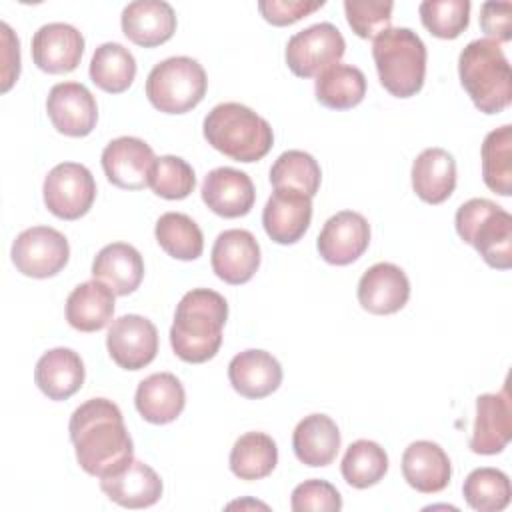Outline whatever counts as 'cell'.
<instances>
[{
	"instance_id": "cell-32",
	"label": "cell",
	"mask_w": 512,
	"mask_h": 512,
	"mask_svg": "<svg viewBox=\"0 0 512 512\" xmlns=\"http://www.w3.org/2000/svg\"><path fill=\"white\" fill-rule=\"evenodd\" d=\"M278 464V448L264 432L242 434L230 450V470L240 480H262Z\"/></svg>"
},
{
	"instance_id": "cell-26",
	"label": "cell",
	"mask_w": 512,
	"mask_h": 512,
	"mask_svg": "<svg viewBox=\"0 0 512 512\" xmlns=\"http://www.w3.org/2000/svg\"><path fill=\"white\" fill-rule=\"evenodd\" d=\"M34 382L50 400H68L84 384V362L72 348H52L38 358Z\"/></svg>"
},
{
	"instance_id": "cell-11",
	"label": "cell",
	"mask_w": 512,
	"mask_h": 512,
	"mask_svg": "<svg viewBox=\"0 0 512 512\" xmlns=\"http://www.w3.org/2000/svg\"><path fill=\"white\" fill-rule=\"evenodd\" d=\"M106 348L120 368L140 370L156 358L158 330L140 314H124L108 328Z\"/></svg>"
},
{
	"instance_id": "cell-14",
	"label": "cell",
	"mask_w": 512,
	"mask_h": 512,
	"mask_svg": "<svg viewBox=\"0 0 512 512\" xmlns=\"http://www.w3.org/2000/svg\"><path fill=\"white\" fill-rule=\"evenodd\" d=\"M370 244V224L354 210H342L330 216L316 240V248L328 264L346 266L358 260Z\"/></svg>"
},
{
	"instance_id": "cell-17",
	"label": "cell",
	"mask_w": 512,
	"mask_h": 512,
	"mask_svg": "<svg viewBox=\"0 0 512 512\" xmlns=\"http://www.w3.org/2000/svg\"><path fill=\"white\" fill-rule=\"evenodd\" d=\"M210 262L214 274L226 284H244L260 266V244L248 230H224L214 240Z\"/></svg>"
},
{
	"instance_id": "cell-30",
	"label": "cell",
	"mask_w": 512,
	"mask_h": 512,
	"mask_svg": "<svg viewBox=\"0 0 512 512\" xmlns=\"http://www.w3.org/2000/svg\"><path fill=\"white\" fill-rule=\"evenodd\" d=\"M114 292L100 280L78 284L66 298V320L74 330H102L114 316Z\"/></svg>"
},
{
	"instance_id": "cell-18",
	"label": "cell",
	"mask_w": 512,
	"mask_h": 512,
	"mask_svg": "<svg viewBox=\"0 0 512 512\" xmlns=\"http://www.w3.org/2000/svg\"><path fill=\"white\" fill-rule=\"evenodd\" d=\"M410 298L406 272L392 262L372 264L358 282V302L370 314H394Z\"/></svg>"
},
{
	"instance_id": "cell-44",
	"label": "cell",
	"mask_w": 512,
	"mask_h": 512,
	"mask_svg": "<svg viewBox=\"0 0 512 512\" xmlns=\"http://www.w3.org/2000/svg\"><path fill=\"white\" fill-rule=\"evenodd\" d=\"M480 28L488 40L510 42L512 38V4L484 2L480 8Z\"/></svg>"
},
{
	"instance_id": "cell-20",
	"label": "cell",
	"mask_w": 512,
	"mask_h": 512,
	"mask_svg": "<svg viewBox=\"0 0 512 512\" xmlns=\"http://www.w3.org/2000/svg\"><path fill=\"white\" fill-rule=\"evenodd\" d=\"M512 438V406L508 390L498 394H480L476 398V420L470 438V450L476 454H500Z\"/></svg>"
},
{
	"instance_id": "cell-12",
	"label": "cell",
	"mask_w": 512,
	"mask_h": 512,
	"mask_svg": "<svg viewBox=\"0 0 512 512\" xmlns=\"http://www.w3.org/2000/svg\"><path fill=\"white\" fill-rule=\"evenodd\" d=\"M46 112L52 126L72 138L88 136L98 122L96 98L80 82L54 84L46 98Z\"/></svg>"
},
{
	"instance_id": "cell-36",
	"label": "cell",
	"mask_w": 512,
	"mask_h": 512,
	"mask_svg": "<svg viewBox=\"0 0 512 512\" xmlns=\"http://www.w3.org/2000/svg\"><path fill=\"white\" fill-rule=\"evenodd\" d=\"M340 470L352 488L364 490L384 478L388 472V454L374 440H356L346 448Z\"/></svg>"
},
{
	"instance_id": "cell-27",
	"label": "cell",
	"mask_w": 512,
	"mask_h": 512,
	"mask_svg": "<svg viewBox=\"0 0 512 512\" xmlns=\"http://www.w3.org/2000/svg\"><path fill=\"white\" fill-rule=\"evenodd\" d=\"M412 188L428 204H442L456 188V160L444 148H426L412 162Z\"/></svg>"
},
{
	"instance_id": "cell-8",
	"label": "cell",
	"mask_w": 512,
	"mask_h": 512,
	"mask_svg": "<svg viewBox=\"0 0 512 512\" xmlns=\"http://www.w3.org/2000/svg\"><path fill=\"white\" fill-rule=\"evenodd\" d=\"M346 42L342 32L330 22L312 24L288 38L286 64L298 78H312L338 64Z\"/></svg>"
},
{
	"instance_id": "cell-16",
	"label": "cell",
	"mask_w": 512,
	"mask_h": 512,
	"mask_svg": "<svg viewBox=\"0 0 512 512\" xmlns=\"http://www.w3.org/2000/svg\"><path fill=\"white\" fill-rule=\"evenodd\" d=\"M312 220V198L294 188H274L262 210V224L276 244L298 242Z\"/></svg>"
},
{
	"instance_id": "cell-28",
	"label": "cell",
	"mask_w": 512,
	"mask_h": 512,
	"mask_svg": "<svg viewBox=\"0 0 512 512\" xmlns=\"http://www.w3.org/2000/svg\"><path fill=\"white\" fill-rule=\"evenodd\" d=\"M92 276L110 286L116 296H128L144 278V260L132 244L112 242L96 254Z\"/></svg>"
},
{
	"instance_id": "cell-43",
	"label": "cell",
	"mask_w": 512,
	"mask_h": 512,
	"mask_svg": "<svg viewBox=\"0 0 512 512\" xmlns=\"http://www.w3.org/2000/svg\"><path fill=\"white\" fill-rule=\"evenodd\" d=\"M322 6H324V0H262L258 2V10L262 18L274 26L294 24Z\"/></svg>"
},
{
	"instance_id": "cell-37",
	"label": "cell",
	"mask_w": 512,
	"mask_h": 512,
	"mask_svg": "<svg viewBox=\"0 0 512 512\" xmlns=\"http://www.w3.org/2000/svg\"><path fill=\"white\" fill-rule=\"evenodd\" d=\"M462 494L472 510L500 512L510 504V478L498 468H476L466 476Z\"/></svg>"
},
{
	"instance_id": "cell-25",
	"label": "cell",
	"mask_w": 512,
	"mask_h": 512,
	"mask_svg": "<svg viewBox=\"0 0 512 512\" xmlns=\"http://www.w3.org/2000/svg\"><path fill=\"white\" fill-rule=\"evenodd\" d=\"M134 404L146 422L168 424L182 414L186 406V392L174 374L156 372L138 384Z\"/></svg>"
},
{
	"instance_id": "cell-7",
	"label": "cell",
	"mask_w": 512,
	"mask_h": 512,
	"mask_svg": "<svg viewBox=\"0 0 512 512\" xmlns=\"http://www.w3.org/2000/svg\"><path fill=\"white\" fill-rule=\"evenodd\" d=\"M208 78L202 64L190 56H172L158 62L146 78L150 104L164 114H184L206 96Z\"/></svg>"
},
{
	"instance_id": "cell-42",
	"label": "cell",
	"mask_w": 512,
	"mask_h": 512,
	"mask_svg": "<svg viewBox=\"0 0 512 512\" xmlns=\"http://www.w3.org/2000/svg\"><path fill=\"white\" fill-rule=\"evenodd\" d=\"M290 508L294 512H338L342 508V496L330 482L312 478L292 490Z\"/></svg>"
},
{
	"instance_id": "cell-9",
	"label": "cell",
	"mask_w": 512,
	"mask_h": 512,
	"mask_svg": "<svg viewBox=\"0 0 512 512\" xmlns=\"http://www.w3.org/2000/svg\"><path fill=\"white\" fill-rule=\"evenodd\" d=\"M46 208L62 220H78L96 198V182L92 172L78 162L56 164L42 186Z\"/></svg>"
},
{
	"instance_id": "cell-21",
	"label": "cell",
	"mask_w": 512,
	"mask_h": 512,
	"mask_svg": "<svg viewBox=\"0 0 512 512\" xmlns=\"http://www.w3.org/2000/svg\"><path fill=\"white\" fill-rule=\"evenodd\" d=\"M120 24L130 42L142 48H154L174 36L176 14L164 0H136L122 10Z\"/></svg>"
},
{
	"instance_id": "cell-15",
	"label": "cell",
	"mask_w": 512,
	"mask_h": 512,
	"mask_svg": "<svg viewBox=\"0 0 512 512\" xmlns=\"http://www.w3.org/2000/svg\"><path fill=\"white\" fill-rule=\"evenodd\" d=\"M82 52V32L66 22H48L32 36V60L48 74H68L76 70Z\"/></svg>"
},
{
	"instance_id": "cell-4",
	"label": "cell",
	"mask_w": 512,
	"mask_h": 512,
	"mask_svg": "<svg viewBox=\"0 0 512 512\" xmlns=\"http://www.w3.org/2000/svg\"><path fill=\"white\" fill-rule=\"evenodd\" d=\"M460 84L484 114H498L512 100L510 64L494 40L478 38L468 42L458 56Z\"/></svg>"
},
{
	"instance_id": "cell-19",
	"label": "cell",
	"mask_w": 512,
	"mask_h": 512,
	"mask_svg": "<svg viewBox=\"0 0 512 512\" xmlns=\"http://www.w3.org/2000/svg\"><path fill=\"white\" fill-rule=\"evenodd\" d=\"M202 200L222 218H240L252 210L256 190L246 172L220 166L206 174L202 182Z\"/></svg>"
},
{
	"instance_id": "cell-40",
	"label": "cell",
	"mask_w": 512,
	"mask_h": 512,
	"mask_svg": "<svg viewBox=\"0 0 512 512\" xmlns=\"http://www.w3.org/2000/svg\"><path fill=\"white\" fill-rule=\"evenodd\" d=\"M148 186L160 198L182 200L194 190L196 174L184 158L166 154L156 158Z\"/></svg>"
},
{
	"instance_id": "cell-45",
	"label": "cell",
	"mask_w": 512,
	"mask_h": 512,
	"mask_svg": "<svg viewBox=\"0 0 512 512\" xmlns=\"http://www.w3.org/2000/svg\"><path fill=\"white\" fill-rule=\"evenodd\" d=\"M2 92H8L10 86L18 80L20 74V42L12 28L2 22Z\"/></svg>"
},
{
	"instance_id": "cell-39",
	"label": "cell",
	"mask_w": 512,
	"mask_h": 512,
	"mask_svg": "<svg viewBox=\"0 0 512 512\" xmlns=\"http://www.w3.org/2000/svg\"><path fill=\"white\" fill-rule=\"evenodd\" d=\"M418 12L424 28L442 40L458 38L470 22L468 0H424Z\"/></svg>"
},
{
	"instance_id": "cell-38",
	"label": "cell",
	"mask_w": 512,
	"mask_h": 512,
	"mask_svg": "<svg viewBox=\"0 0 512 512\" xmlns=\"http://www.w3.org/2000/svg\"><path fill=\"white\" fill-rule=\"evenodd\" d=\"M320 180V164L304 150L282 152L270 168V184L274 188H294L310 198L318 192Z\"/></svg>"
},
{
	"instance_id": "cell-13",
	"label": "cell",
	"mask_w": 512,
	"mask_h": 512,
	"mask_svg": "<svg viewBox=\"0 0 512 512\" xmlns=\"http://www.w3.org/2000/svg\"><path fill=\"white\" fill-rule=\"evenodd\" d=\"M154 150L136 136H120L102 150V168L106 178L124 190H142L150 184L154 168Z\"/></svg>"
},
{
	"instance_id": "cell-2",
	"label": "cell",
	"mask_w": 512,
	"mask_h": 512,
	"mask_svg": "<svg viewBox=\"0 0 512 512\" xmlns=\"http://www.w3.org/2000/svg\"><path fill=\"white\" fill-rule=\"evenodd\" d=\"M228 320V302L210 288L186 292L174 312L170 344L174 354L190 364L212 360L222 344V328Z\"/></svg>"
},
{
	"instance_id": "cell-23",
	"label": "cell",
	"mask_w": 512,
	"mask_h": 512,
	"mask_svg": "<svg viewBox=\"0 0 512 512\" xmlns=\"http://www.w3.org/2000/svg\"><path fill=\"white\" fill-rule=\"evenodd\" d=\"M228 380L244 398H266L278 390L282 382V366L270 352L250 348L230 360Z\"/></svg>"
},
{
	"instance_id": "cell-29",
	"label": "cell",
	"mask_w": 512,
	"mask_h": 512,
	"mask_svg": "<svg viewBox=\"0 0 512 512\" xmlns=\"http://www.w3.org/2000/svg\"><path fill=\"white\" fill-rule=\"evenodd\" d=\"M292 448L302 464L328 466L340 450V430L326 414L304 416L292 432Z\"/></svg>"
},
{
	"instance_id": "cell-5",
	"label": "cell",
	"mask_w": 512,
	"mask_h": 512,
	"mask_svg": "<svg viewBox=\"0 0 512 512\" xmlns=\"http://www.w3.org/2000/svg\"><path fill=\"white\" fill-rule=\"evenodd\" d=\"M372 58L380 84L396 98H410L424 86L426 46L410 28H388L374 38Z\"/></svg>"
},
{
	"instance_id": "cell-35",
	"label": "cell",
	"mask_w": 512,
	"mask_h": 512,
	"mask_svg": "<svg viewBox=\"0 0 512 512\" xmlns=\"http://www.w3.org/2000/svg\"><path fill=\"white\" fill-rule=\"evenodd\" d=\"M160 248L176 260H196L204 250L200 226L182 212H164L154 228Z\"/></svg>"
},
{
	"instance_id": "cell-34",
	"label": "cell",
	"mask_w": 512,
	"mask_h": 512,
	"mask_svg": "<svg viewBox=\"0 0 512 512\" xmlns=\"http://www.w3.org/2000/svg\"><path fill=\"white\" fill-rule=\"evenodd\" d=\"M482 158V180L484 184L500 194H512V126L504 124L486 134L480 150Z\"/></svg>"
},
{
	"instance_id": "cell-24",
	"label": "cell",
	"mask_w": 512,
	"mask_h": 512,
	"mask_svg": "<svg viewBox=\"0 0 512 512\" xmlns=\"http://www.w3.org/2000/svg\"><path fill=\"white\" fill-rule=\"evenodd\" d=\"M402 474L414 490L436 494L450 484L452 464L440 444L416 440L402 454Z\"/></svg>"
},
{
	"instance_id": "cell-31",
	"label": "cell",
	"mask_w": 512,
	"mask_h": 512,
	"mask_svg": "<svg viewBox=\"0 0 512 512\" xmlns=\"http://www.w3.org/2000/svg\"><path fill=\"white\" fill-rule=\"evenodd\" d=\"M316 100L330 110H348L366 96V76L352 64H334L316 76Z\"/></svg>"
},
{
	"instance_id": "cell-22",
	"label": "cell",
	"mask_w": 512,
	"mask_h": 512,
	"mask_svg": "<svg viewBox=\"0 0 512 512\" xmlns=\"http://www.w3.org/2000/svg\"><path fill=\"white\" fill-rule=\"evenodd\" d=\"M100 490L118 506L148 508L160 500L164 486L154 468L132 458L118 472L100 478Z\"/></svg>"
},
{
	"instance_id": "cell-41",
	"label": "cell",
	"mask_w": 512,
	"mask_h": 512,
	"mask_svg": "<svg viewBox=\"0 0 512 512\" xmlns=\"http://www.w3.org/2000/svg\"><path fill=\"white\" fill-rule=\"evenodd\" d=\"M392 8L394 4L384 0H344L346 20L352 32L366 40L390 28Z\"/></svg>"
},
{
	"instance_id": "cell-10",
	"label": "cell",
	"mask_w": 512,
	"mask_h": 512,
	"mask_svg": "<svg viewBox=\"0 0 512 512\" xmlns=\"http://www.w3.org/2000/svg\"><path fill=\"white\" fill-rule=\"evenodd\" d=\"M10 256L16 270L24 276L50 278L68 264L70 246L56 228L32 226L16 236Z\"/></svg>"
},
{
	"instance_id": "cell-6",
	"label": "cell",
	"mask_w": 512,
	"mask_h": 512,
	"mask_svg": "<svg viewBox=\"0 0 512 512\" xmlns=\"http://www.w3.org/2000/svg\"><path fill=\"white\" fill-rule=\"evenodd\" d=\"M458 236L498 270L512 266V216L488 198H472L456 210Z\"/></svg>"
},
{
	"instance_id": "cell-33",
	"label": "cell",
	"mask_w": 512,
	"mask_h": 512,
	"mask_svg": "<svg viewBox=\"0 0 512 512\" xmlns=\"http://www.w3.org/2000/svg\"><path fill=\"white\" fill-rule=\"evenodd\" d=\"M90 80L104 92L120 94L130 88L136 76V60L118 42L100 44L90 60Z\"/></svg>"
},
{
	"instance_id": "cell-1",
	"label": "cell",
	"mask_w": 512,
	"mask_h": 512,
	"mask_svg": "<svg viewBox=\"0 0 512 512\" xmlns=\"http://www.w3.org/2000/svg\"><path fill=\"white\" fill-rule=\"evenodd\" d=\"M80 468L90 476H110L134 458V444L120 408L108 398L80 404L68 422Z\"/></svg>"
},
{
	"instance_id": "cell-3",
	"label": "cell",
	"mask_w": 512,
	"mask_h": 512,
	"mask_svg": "<svg viewBox=\"0 0 512 512\" xmlns=\"http://www.w3.org/2000/svg\"><path fill=\"white\" fill-rule=\"evenodd\" d=\"M202 132L214 150L236 162L262 160L274 144L268 120L240 102L216 104L206 114Z\"/></svg>"
}]
</instances>
